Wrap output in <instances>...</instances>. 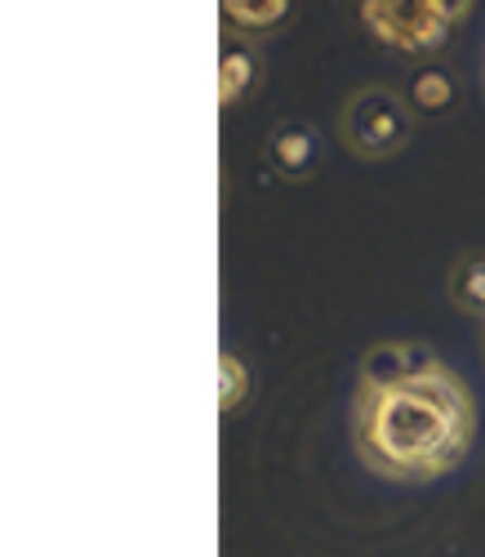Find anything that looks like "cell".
Returning a JSON list of instances; mask_svg holds the SVG:
<instances>
[{
	"label": "cell",
	"mask_w": 485,
	"mask_h": 557,
	"mask_svg": "<svg viewBox=\"0 0 485 557\" xmlns=\"http://www.w3.org/2000/svg\"><path fill=\"white\" fill-rule=\"evenodd\" d=\"M472 437L476 401L442 357L401 380H357L352 446L374 478L397 486L436 482L468 459Z\"/></svg>",
	"instance_id": "cell-1"
},
{
	"label": "cell",
	"mask_w": 485,
	"mask_h": 557,
	"mask_svg": "<svg viewBox=\"0 0 485 557\" xmlns=\"http://www.w3.org/2000/svg\"><path fill=\"white\" fill-rule=\"evenodd\" d=\"M468 5L472 0H357V18L387 50L432 59L450 45Z\"/></svg>",
	"instance_id": "cell-2"
},
{
	"label": "cell",
	"mask_w": 485,
	"mask_h": 557,
	"mask_svg": "<svg viewBox=\"0 0 485 557\" xmlns=\"http://www.w3.org/2000/svg\"><path fill=\"white\" fill-rule=\"evenodd\" d=\"M414 108L393 85H361L338 108V138L357 161H387L410 144Z\"/></svg>",
	"instance_id": "cell-3"
},
{
	"label": "cell",
	"mask_w": 485,
	"mask_h": 557,
	"mask_svg": "<svg viewBox=\"0 0 485 557\" xmlns=\"http://www.w3.org/2000/svg\"><path fill=\"white\" fill-rule=\"evenodd\" d=\"M263 161L276 178L303 183L321 170V138L308 121H285L263 138Z\"/></svg>",
	"instance_id": "cell-4"
},
{
	"label": "cell",
	"mask_w": 485,
	"mask_h": 557,
	"mask_svg": "<svg viewBox=\"0 0 485 557\" xmlns=\"http://www.w3.org/2000/svg\"><path fill=\"white\" fill-rule=\"evenodd\" d=\"M263 85V54L259 45L246 36L223 32V50H219V108H236L259 95Z\"/></svg>",
	"instance_id": "cell-5"
},
{
	"label": "cell",
	"mask_w": 485,
	"mask_h": 557,
	"mask_svg": "<svg viewBox=\"0 0 485 557\" xmlns=\"http://www.w3.org/2000/svg\"><path fill=\"white\" fill-rule=\"evenodd\" d=\"M299 0H219V14H223V32L232 36H246V40H263L276 36L295 23Z\"/></svg>",
	"instance_id": "cell-6"
},
{
	"label": "cell",
	"mask_w": 485,
	"mask_h": 557,
	"mask_svg": "<svg viewBox=\"0 0 485 557\" xmlns=\"http://www.w3.org/2000/svg\"><path fill=\"white\" fill-rule=\"evenodd\" d=\"M436 361V352H427L423 344H410V339H387V344H374L365 357H361V380L365 384H383V380H401L410 370Z\"/></svg>",
	"instance_id": "cell-7"
},
{
	"label": "cell",
	"mask_w": 485,
	"mask_h": 557,
	"mask_svg": "<svg viewBox=\"0 0 485 557\" xmlns=\"http://www.w3.org/2000/svg\"><path fill=\"white\" fill-rule=\"evenodd\" d=\"M455 99H459V85H455L450 67H442V63H427L406 81V103L414 108V116H436Z\"/></svg>",
	"instance_id": "cell-8"
},
{
	"label": "cell",
	"mask_w": 485,
	"mask_h": 557,
	"mask_svg": "<svg viewBox=\"0 0 485 557\" xmlns=\"http://www.w3.org/2000/svg\"><path fill=\"white\" fill-rule=\"evenodd\" d=\"M450 299L472 312V317H485V255H463L450 272Z\"/></svg>",
	"instance_id": "cell-9"
},
{
	"label": "cell",
	"mask_w": 485,
	"mask_h": 557,
	"mask_svg": "<svg viewBox=\"0 0 485 557\" xmlns=\"http://www.w3.org/2000/svg\"><path fill=\"white\" fill-rule=\"evenodd\" d=\"M219 370H223V397H219V410H223V414H236L240 406L250 401V366H246V357H240V352L223 348Z\"/></svg>",
	"instance_id": "cell-10"
}]
</instances>
